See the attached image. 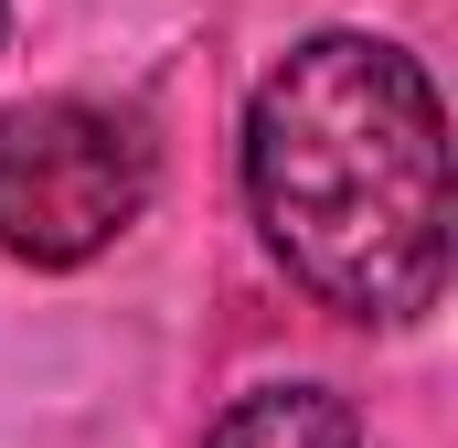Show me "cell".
I'll use <instances>...</instances> for the list:
<instances>
[{"label":"cell","mask_w":458,"mask_h":448,"mask_svg":"<svg viewBox=\"0 0 458 448\" xmlns=\"http://www.w3.org/2000/svg\"><path fill=\"white\" fill-rule=\"evenodd\" d=\"M0 22H11V0H0Z\"/></svg>","instance_id":"obj_4"},{"label":"cell","mask_w":458,"mask_h":448,"mask_svg":"<svg viewBox=\"0 0 458 448\" xmlns=\"http://www.w3.org/2000/svg\"><path fill=\"white\" fill-rule=\"evenodd\" d=\"M160 160L149 128L86 97H21L0 108V256L21 267H86L149 214Z\"/></svg>","instance_id":"obj_2"},{"label":"cell","mask_w":458,"mask_h":448,"mask_svg":"<svg viewBox=\"0 0 458 448\" xmlns=\"http://www.w3.org/2000/svg\"><path fill=\"white\" fill-rule=\"evenodd\" d=\"M203 448H362V417H352L331 384H256L214 417Z\"/></svg>","instance_id":"obj_3"},{"label":"cell","mask_w":458,"mask_h":448,"mask_svg":"<svg viewBox=\"0 0 458 448\" xmlns=\"http://www.w3.org/2000/svg\"><path fill=\"white\" fill-rule=\"evenodd\" d=\"M245 214L267 256L362 332L448 299V108L384 32H310L245 97Z\"/></svg>","instance_id":"obj_1"}]
</instances>
